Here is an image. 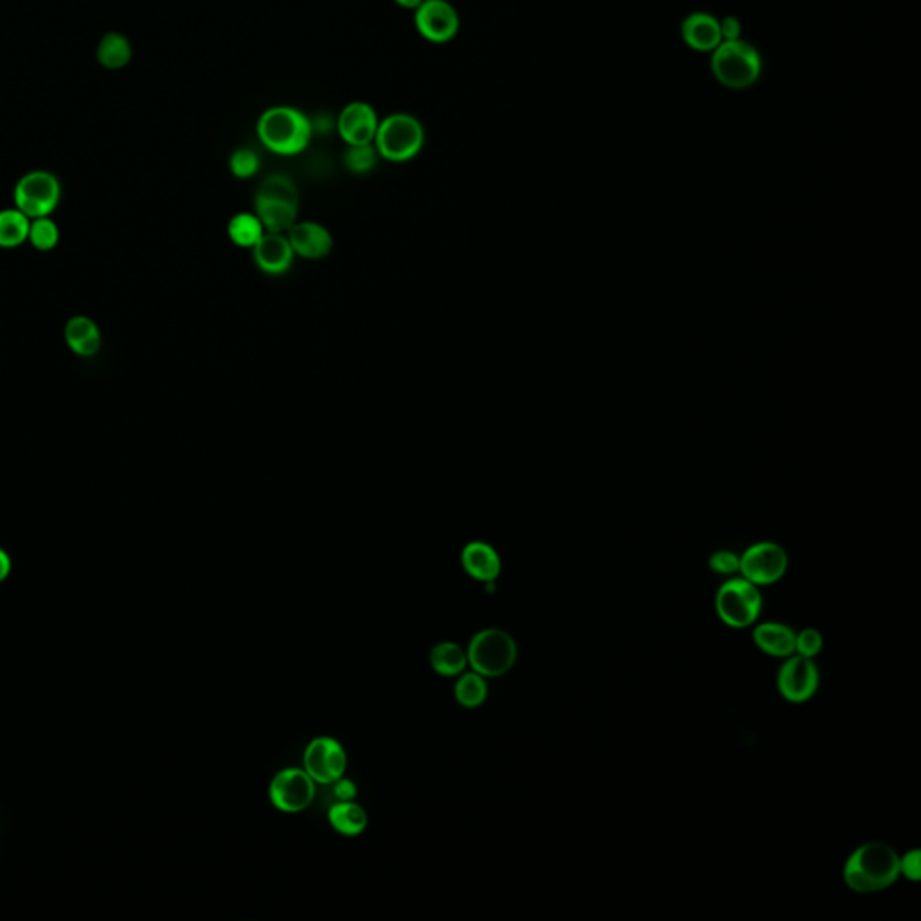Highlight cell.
<instances>
[{"label": "cell", "instance_id": "1", "mask_svg": "<svg viewBox=\"0 0 921 921\" xmlns=\"http://www.w3.org/2000/svg\"><path fill=\"white\" fill-rule=\"evenodd\" d=\"M900 877V857L884 842H868L853 851L844 866V882L855 893H877Z\"/></svg>", "mask_w": 921, "mask_h": 921}, {"label": "cell", "instance_id": "2", "mask_svg": "<svg viewBox=\"0 0 921 921\" xmlns=\"http://www.w3.org/2000/svg\"><path fill=\"white\" fill-rule=\"evenodd\" d=\"M261 144L276 155L305 152L312 141V121L299 108L276 105L261 114L256 125Z\"/></svg>", "mask_w": 921, "mask_h": 921}, {"label": "cell", "instance_id": "3", "mask_svg": "<svg viewBox=\"0 0 921 921\" xmlns=\"http://www.w3.org/2000/svg\"><path fill=\"white\" fill-rule=\"evenodd\" d=\"M373 144L385 161H411L423 150L425 128L409 112H393L380 119Z\"/></svg>", "mask_w": 921, "mask_h": 921}, {"label": "cell", "instance_id": "4", "mask_svg": "<svg viewBox=\"0 0 921 921\" xmlns=\"http://www.w3.org/2000/svg\"><path fill=\"white\" fill-rule=\"evenodd\" d=\"M519 648L515 639L501 628H486L468 644V664L484 679H497L515 666Z\"/></svg>", "mask_w": 921, "mask_h": 921}, {"label": "cell", "instance_id": "5", "mask_svg": "<svg viewBox=\"0 0 921 921\" xmlns=\"http://www.w3.org/2000/svg\"><path fill=\"white\" fill-rule=\"evenodd\" d=\"M711 65L716 80L729 89H747L760 78V54L740 40H725L718 45Z\"/></svg>", "mask_w": 921, "mask_h": 921}, {"label": "cell", "instance_id": "6", "mask_svg": "<svg viewBox=\"0 0 921 921\" xmlns=\"http://www.w3.org/2000/svg\"><path fill=\"white\" fill-rule=\"evenodd\" d=\"M715 605L718 617L725 625L745 628L760 617L763 598L758 585L745 578H733L718 589Z\"/></svg>", "mask_w": 921, "mask_h": 921}, {"label": "cell", "instance_id": "7", "mask_svg": "<svg viewBox=\"0 0 921 921\" xmlns=\"http://www.w3.org/2000/svg\"><path fill=\"white\" fill-rule=\"evenodd\" d=\"M62 198V184L51 171H29L18 180L13 200L15 207L33 218L51 216Z\"/></svg>", "mask_w": 921, "mask_h": 921}, {"label": "cell", "instance_id": "8", "mask_svg": "<svg viewBox=\"0 0 921 921\" xmlns=\"http://www.w3.org/2000/svg\"><path fill=\"white\" fill-rule=\"evenodd\" d=\"M270 803L283 814H299L312 805L315 797V781L305 769L281 770L269 788Z\"/></svg>", "mask_w": 921, "mask_h": 921}, {"label": "cell", "instance_id": "9", "mask_svg": "<svg viewBox=\"0 0 921 921\" xmlns=\"http://www.w3.org/2000/svg\"><path fill=\"white\" fill-rule=\"evenodd\" d=\"M303 765L315 783L331 785L344 776L348 756L339 740L331 736H319L306 745Z\"/></svg>", "mask_w": 921, "mask_h": 921}, {"label": "cell", "instance_id": "10", "mask_svg": "<svg viewBox=\"0 0 921 921\" xmlns=\"http://www.w3.org/2000/svg\"><path fill=\"white\" fill-rule=\"evenodd\" d=\"M787 567L785 549L774 542L754 544L740 556V573L754 585L778 582L787 573Z\"/></svg>", "mask_w": 921, "mask_h": 921}, {"label": "cell", "instance_id": "11", "mask_svg": "<svg viewBox=\"0 0 921 921\" xmlns=\"http://www.w3.org/2000/svg\"><path fill=\"white\" fill-rule=\"evenodd\" d=\"M414 26L430 44H448L459 33L461 20L448 0H423L414 9Z\"/></svg>", "mask_w": 921, "mask_h": 921}, {"label": "cell", "instance_id": "12", "mask_svg": "<svg viewBox=\"0 0 921 921\" xmlns=\"http://www.w3.org/2000/svg\"><path fill=\"white\" fill-rule=\"evenodd\" d=\"M778 688L788 702L801 704L810 700L819 688V670L815 662L803 655H790L779 670Z\"/></svg>", "mask_w": 921, "mask_h": 921}, {"label": "cell", "instance_id": "13", "mask_svg": "<svg viewBox=\"0 0 921 921\" xmlns=\"http://www.w3.org/2000/svg\"><path fill=\"white\" fill-rule=\"evenodd\" d=\"M380 117L375 108L366 101H351L340 110L337 117V132L348 146L371 144L375 141Z\"/></svg>", "mask_w": 921, "mask_h": 921}, {"label": "cell", "instance_id": "14", "mask_svg": "<svg viewBox=\"0 0 921 921\" xmlns=\"http://www.w3.org/2000/svg\"><path fill=\"white\" fill-rule=\"evenodd\" d=\"M288 242L297 256L306 260H321L326 258L333 249V238L330 231L315 222H301L292 225L288 231Z\"/></svg>", "mask_w": 921, "mask_h": 921}, {"label": "cell", "instance_id": "15", "mask_svg": "<svg viewBox=\"0 0 921 921\" xmlns=\"http://www.w3.org/2000/svg\"><path fill=\"white\" fill-rule=\"evenodd\" d=\"M254 261L263 272L279 276L285 274L290 267L296 252L283 234L265 233L260 242L254 247Z\"/></svg>", "mask_w": 921, "mask_h": 921}, {"label": "cell", "instance_id": "16", "mask_svg": "<svg viewBox=\"0 0 921 921\" xmlns=\"http://www.w3.org/2000/svg\"><path fill=\"white\" fill-rule=\"evenodd\" d=\"M466 574L477 582H495L501 574V556L486 542H470L461 553Z\"/></svg>", "mask_w": 921, "mask_h": 921}, {"label": "cell", "instance_id": "17", "mask_svg": "<svg viewBox=\"0 0 921 921\" xmlns=\"http://www.w3.org/2000/svg\"><path fill=\"white\" fill-rule=\"evenodd\" d=\"M65 344L74 355L81 358H90L98 355L101 349V331L96 322L87 315H76L65 324L63 330Z\"/></svg>", "mask_w": 921, "mask_h": 921}, {"label": "cell", "instance_id": "18", "mask_svg": "<svg viewBox=\"0 0 921 921\" xmlns=\"http://www.w3.org/2000/svg\"><path fill=\"white\" fill-rule=\"evenodd\" d=\"M684 42L695 51H715L724 42L722 26L707 13H693L682 24Z\"/></svg>", "mask_w": 921, "mask_h": 921}, {"label": "cell", "instance_id": "19", "mask_svg": "<svg viewBox=\"0 0 921 921\" xmlns=\"http://www.w3.org/2000/svg\"><path fill=\"white\" fill-rule=\"evenodd\" d=\"M754 643L772 657H790L796 653V632L783 623H763L754 630Z\"/></svg>", "mask_w": 921, "mask_h": 921}, {"label": "cell", "instance_id": "20", "mask_svg": "<svg viewBox=\"0 0 921 921\" xmlns=\"http://www.w3.org/2000/svg\"><path fill=\"white\" fill-rule=\"evenodd\" d=\"M254 207H256V216L260 218L267 233L283 234L285 231H290L292 225L296 224L297 207H299L296 204L256 197Z\"/></svg>", "mask_w": 921, "mask_h": 921}, {"label": "cell", "instance_id": "21", "mask_svg": "<svg viewBox=\"0 0 921 921\" xmlns=\"http://www.w3.org/2000/svg\"><path fill=\"white\" fill-rule=\"evenodd\" d=\"M328 821L335 832L344 837H357L367 828V814L353 801H337L328 810Z\"/></svg>", "mask_w": 921, "mask_h": 921}, {"label": "cell", "instance_id": "22", "mask_svg": "<svg viewBox=\"0 0 921 921\" xmlns=\"http://www.w3.org/2000/svg\"><path fill=\"white\" fill-rule=\"evenodd\" d=\"M430 666L441 677H457L466 670L468 657L459 644L445 641L432 648Z\"/></svg>", "mask_w": 921, "mask_h": 921}, {"label": "cell", "instance_id": "23", "mask_svg": "<svg viewBox=\"0 0 921 921\" xmlns=\"http://www.w3.org/2000/svg\"><path fill=\"white\" fill-rule=\"evenodd\" d=\"M31 218L17 207L0 211V249H15L27 242Z\"/></svg>", "mask_w": 921, "mask_h": 921}, {"label": "cell", "instance_id": "24", "mask_svg": "<svg viewBox=\"0 0 921 921\" xmlns=\"http://www.w3.org/2000/svg\"><path fill=\"white\" fill-rule=\"evenodd\" d=\"M454 697L459 702V706L466 707V709L483 706L488 698L486 680L475 671H470V673L463 671L454 686Z\"/></svg>", "mask_w": 921, "mask_h": 921}, {"label": "cell", "instance_id": "25", "mask_svg": "<svg viewBox=\"0 0 921 921\" xmlns=\"http://www.w3.org/2000/svg\"><path fill=\"white\" fill-rule=\"evenodd\" d=\"M98 60L107 69H121L132 60V45L125 36L108 33L99 42Z\"/></svg>", "mask_w": 921, "mask_h": 921}, {"label": "cell", "instance_id": "26", "mask_svg": "<svg viewBox=\"0 0 921 921\" xmlns=\"http://www.w3.org/2000/svg\"><path fill=\"white\" fill-rule=\"evenodd\" d=\"M227 231H229V238L238 247H254L263 238L265 227L258 216L251 215V213H240L231 218Z\"/></svg>", "mask_w": 921, "mask_h": 921}, {"label": "cell", "instance_id": "27", "mask_svg": "<svg viewBox=\"0 0 921 921\" xmlns=\"http://www.w3.org/2000/svg\"><path fill=\"white\" fill-rule=\"evenodd\" d=\"M27 242L31 243L36 251H53L54 247L60 242V229H58V225H56L51 216L33 218L31 225H29Z\"/></svg>", "mask_w": 921, "mask_h": 921}, {"label": "cell", "instance_id": "28", "mask_svg": "<svg viewBox=\"0 0 921 921\" xmlns=\"http://www.w3.org/2000/svg\"><path fill=\"white\" fill-rule=\"evenodd\" d=\"M256 197L272 198V200H283L288 204L299 206V195H297L296 184L294 180L283 175V173H272L267 179L261 182Z\"/></svg>", "mask_w": 921, "mask_h": 921}, {"label": "cell", "instance_id": "29", "mask_svg": "<svg viewBox=\"0 0 921 921\" xmlns=\"http://www.w3.org/2000/svg\"><path fill=\"white\" fill-rule=\"evenodd\" d=\"M378 157L380 155L376 152L373 143L348 146V150L344 153V166L355 175H364V173L375 170Z\"/></svg>", "mask_w": 921, "mask_h": 921}, {"label": "cell", "instance_id": "30", "mask_svg": "<svg viewBox=\"0 0 921 921\" xmlns=\"http://www.w3.org/2000/svg\"><path fill=\"white\" fill-rule=\"evenodd\" d=\"M260 166V155L252 148H238L229 161V168L236 179H251L260 171Z\"/></svg>", "mask_w": 921, "mask_h": 921}, {"label": "cell", "instance_id": "31", "mask_svg": "<svg viewBox=\"0 0 921 921\" xmlns=\"http://www.w3.org/2000/svg\"><path fill=\"white\" fill-rule=\"evenodd\" d=\"M823 650V635L814 628H806L801 634H796V653L812 659Z\"/></svg>", "mask_w": 921, "mask_h": 921}, {"label": "cell", "instance_id": "32", "mask_svg": "<svg viewBox=\"0 0 921 921\" xmlns=\"http://www.w3.org/2000/svg\"><path fill=\"white\" fill-rule=\"evenodd\" d=\"M709 567L716 574H734L740 571V556L734 555L731 551H716L715 555L709 558Z\"/></svg>", "mask_w": 921, "mask_h": 921}, {"label": "cell", "instance_id": "33", "mask_svg": "<svg viewBox=\"0 0 921 921\" xmlns=\"http://www.w3.org/2000/svg\"><path fill=\"white\" fill-rule=\"evenodd\" d=\"M900 875H905L909 880L918 882L921 878V851H909L904 859H900Z\"/></svg>", "mask_w": 921, "mask_h": 921}, {"label": "cell", "instance_id": "34", "mask_svg": "<svg viewBox=\"0 0 921 921\" xmlns=\"http://www.w3.org/2000/svg\"><path fill=\"white\" fill-rule=\"evenodd\" d=\"M331 785H333V796L337 797L339 801H353L357 797V785L351 779L342 776Z\"/></svg>", "mask_w": 921, "mask_h": 921}, {"label": "cell", "instance_id": "35", "mask_svg": "<svg viewBox=\"0 0 921 921\" xmlns=\"http://www.w3.org/2000/svg\"><path fill=\"white\" fill-rule=\"evenodd\" d=\"M720 26H722L724 42L725 40H738V33H740V24H738V20L727 18L724 22H720Z\"/></svg>", "mask_w": 921, "mask_h": 921}, {"label": "cell", "instance_id": "36", "mask_svg": "<svg viewBox=\"0 0 921 921\" xmlns=\"http://www.w3.org/2000/svg\"><path fill=\"white\" fill-rule=\"evenodd\" d=\"M9 571H11V558L4 549H0V582L8 578Z\"/></svg>", "mask_w": 921, "mask_h": 921}, {"label": "cell", "instance_id": "37", "mask_svg": "<svg viewBox=\"0 0 921 921\" xmlns=\"http://www.w3.org/2000/svg\"><path fill=\"white\" fill-rule=\"evenodd\" d=\"M393 2L396 6H400V8L412 9V11H414V9L420 6L423 0H393Z\"/></svg>", "mask_w": 921, "mask_h": 921}]
</instances>
